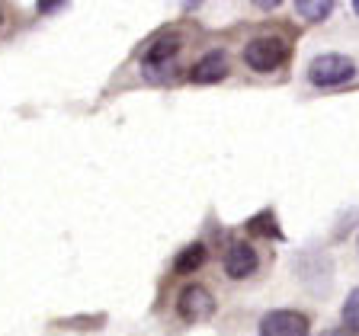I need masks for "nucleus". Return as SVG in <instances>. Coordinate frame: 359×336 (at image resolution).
<instances>
[{
  "instance_id": "7ed1b4c3",
  "label": "nucleus",
  "mask_w": 359,
  "mask_h": 336,
  "mask_svg": "<svg viewBox=\"0 0 359 336\" xmlns=\"http://www.w3.org/2000/svg\"><path fill=\"white\" fill-rule=\"evenodd\" d=\"M177 314L187 323H202L215 314V295L205 285H187L177 295Z\"/></svg>"
},
{
  "instance_id": "9b49d317",
  "label": "nucleus",
  "mask_w": 359,
  "mask_h": 336,
  "mask_svg": "<svg viewBox=\"0 0 359 336\" xmlns=\"http://www.w3.org/2000/svg\"><path fill=\"white\" fill-rule=\"evenodd\" d=\"M344 323L353 333H359V288H353L344 301Z\"/></svg>"
},
{
  "instance_id": "f03ea898",
  "label": "nucleus",
  "mask_w": 359,
  "mask_h": 336,
  "mask_svg": "<svg viewBox=\"0 0 359 336\" xmlns=\"http://www.w3.org/2000/svg\"><path fill=\"white\" fill-rule=\"evenodd\" d=\"M353 77H356V64H353V58L337 55V52H324L308 64V80H311L314 87H321V90L340 87V83L353 80Z\"/></svg>"
},
{
  "instance_id": "39448f33",
  "label": "nucleus",
  "mask_w": 359,
  "mask_h": 336,
  "mask_svg": "<svg viewBox=\"0 0 359 336\" xmlns=\"http://www.w3.org/2000/svg\"><path fill=\"white\" fill-rule=\"evenodd\" d=\"M224 276L228 279H250L260 269V253L254 250V244H247V240H234L228 250H224Z\"/></svg>"
},
{
  "instance_id": "20e7f679",
  "label": "nucleus",
  "mask_w": 359,
  "mask_h": 336,
  "mask_svg": "<svg viewBox=\"0 0 359 336\" xmlns=\"http://www.w3.org/2000/svg\"><path fill=\"white\" fill-rule=\"evenodd\" d=\"M311 323L302 311H289V307H276V311L263 314L260 336H308Z\"/></svg>"
},
{
  "instance_id": "f8f14e48",
  "label": "nucleus",
  "mask_w": 359,
  "mask_h": 336,
  "mask_svg": "<svg viewBox=\"0 0 359 336\" xmlns=\"http://www.w3.org/2000/svg\"><path fill=\"white\" fill-rule=\"evenodd\" d=\"M65 7V4H39V10H45V13H48V10H61Z\"/></svg>"
},
{
  "instance_id": "4468645a",
  "label": "nucleus",
  "mask_w": 359,
  "mask_h": 336,
  "mask_svg": "<svg viewBox=\"0 0 359 336\" xmlns=\"http://www.w3.org/2000/svg\"><path fill=\"white\" fill-rule=\"evenodd\" d=\"M353 10H359V0H356V4H353Z\"/></svg>"
},
{
  "instance_id": "423d86ee",
  "label": "nucleus",
  "mask_w": 359,
  "mask_h": 336,
  "mask_svg": "<svg viewBox=\"0 0 359 336\" xmlns=\"http://www.w3.org/2000/svg\"><path fill=\"white\" fill-rule=\"evenodd\" d=\"M180 48H183V38H180L177 29L161 32L148 45V52H144V71H148V77H157V67H170Z\"/></svg>"
},
{
  "instance_id": "1a4fd4ad",
  "label": "nucleus",
  "mask_w": 359,
  "mask_h": 336,
  "mask_svg": "<svg viewBox=\"0 0 359 336\" xmlns=\"http://www.w3.org/2000/svg\"><path fill=\"white\" fill-rule=\"evenodd\" d=\"M247 234L250 237H273V240H283V231H279L276 224V215L273 211H260L247 221Z\"/></svg>"
},
{
  "instance_id": "ddd939ff",
  "label": "nucleus",
  "mask_w": 359,
  "mask_h": 336,
  "mask_svg": "<svg viewBox=\"0 0 359 336\" xmlns=\"http://www.w3.org/2000/svg\"><path fill=\"white\" fill-rule=\"evenodd\" d=\"M327 336H353V330L346 327V330H334V333H327Z\"/></svg>"
},
{
  "instance_id": "6e6552de",
  "label": "nucleus",
  "mask_w": 359,
  "mask_h": 336,
  "mask_svg": "<svg viewBox=\"0 0 359 336\" xmlns=\"http://www.w3.org/2000/svg\"><path fill=\"white\" fill-rule=\"evenodd\" d=\"M205 260H209V250H205V244H189L183 246L177 253V260H173V272H180V276H189V272H196V269L205 266Z\"/></svg>"
},
{
  "instance_id": "0eeeda50",
  "label": "nucleus",
  "mask_w": 359,
  "mask_h": 336,
  "mask_svg": "<svg viewBox=\"0 0 359 336\" xmlns=\"http://www.w3.org/2000/svg\"><path fill=\"white\" fill-rule=\"evenodd\" d=\"M228 71H231L228 55H224L222 48H215V52L202 55V58L189 67V80H193V83H218V80H224V77H228Z\"/></svg>"
},
{
  "instance_id": "f257e3e1",
  "label": "nucleus",
  "mask_w": 359,
  "mask_h": 336,
  "mask_svg": "<svg viewBox=\"0 0 359 336\" xmlns=\"http://www.w3.org/2000/svg\"><path fill=\"white\" fill-rule=\"evenodd\" d=\"M292 58V42L283 36H257L244 45V64L257 74H273Z\"/></svg>"
},
{
  "instance_id": "9d476101",
  "label": "nucleus",
  "mask_w": 359,
  "mask_h": 336,
  "mask_svg": "<svg viewBox=\"0 0 359 336\" xmlns=\"http://www.w3.org/2000/svg\"><path fill=\"white\" fill-rule=\"evenodd\" d=\"M330 10H334V4H330V0H295V13H299L302 20H308V22L327 20Z\"/></svg>"
}]
</instances>
